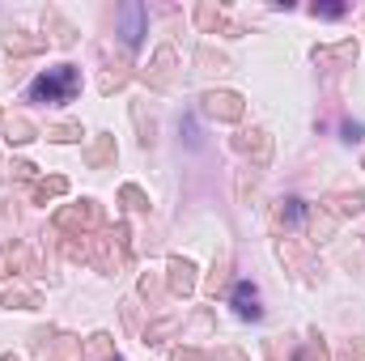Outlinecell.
Listing matches in <instances>:
<instances>
[{"label": "cell", "instance_id": "cell-1", "mask_svg": "<svg viewBox=\"0 0 365 361\" xmlns=\"http://www.w3.org/2000/svg\"><path fill=\"white\" fill-rule=\"evenodd\" d=\"M26 93H30V102H73L81 93V73H77V64H56L43 77H34Z\"/></svg>", "mask_w": 365, "mask_h": 361}, {"label": "cell", "instance_id": "cell-2", "mask_svg": "<svg viewBox=\"0 0 365 361\" xmlns=\"http://www.w3.org/2000/svg\"><path fill=\"white\" fill-rule=\"evenodd\" d=\"M102 225V208H98V200H81V204H64L60 213H56V230H64V234H73V238H81V234H90Z\"/></svg>", "mask_w": 365, "mask_h": 361}, {"label": "cell", "instance_id": "cell-3", "mask_svg": "<svg viewBox=\"0 0 365 361\" xmlns=\"http://www.w3.org/2000/svg\"><path fill=\"white\" fill-rule=\"evenodd\" d=\"M200 111L208 115V119H217V123H238L242 115H247V98L234 90H208L200 98Z\"/></svg>", "mask_w": 365, "mask_h": 361}, {"label": "cell", "instance_id": "cell-4", "mask_svg": "<svg viewBox=\"0 0 365 361\" xmlns=\"http://www.w3.org/2000/svg\"><path fill=\"white\" fill-rule=\"evenodd\" d=\"M234 149H238L242 158H251V166H268V162H272V136H268L264 128H242V132L234 136Z\"/></svg>", "mask_w": 365, "mask_h": 361}, {"label": "cell", "instance_id": "cell-5", "mask_svg": "<svg viewBox=\"0 0 365 361\" xmlns=\"http://www.w3.org/2000/svg\"><path fill=\"white\" fill-rule=\"evenodd\" d=\"M140 77H145V86H149V90H170V86H175V47H170V43H162V47L153 51V60H149V68H145Z\"/></svg>", "mask_w": 365, "mask_h": 361}, {"label": "cell", "instance_id": "cell-6", "mask_svg": "<svg viewBox=\"0 0 365 361\" xmlns=\"http://www.w3.org/2000/svg\"><path fill=\"white\" fill-rule=\"evenodd\" d=\"M145 26H149V9L136 4V0H128L119 9V39H123V47H136L145 39Z\"/></svg>", "mask_w": 365, "mask_h": 361}, {"label": "cell", "instance_id": "cell-7", "mask_svg": "<svg viewBox=\"0 0 365 361\" xmlns=\"http://www.w3.org/2000/svg\"><path fill=\"white\" fill-rule=\"evenodd\" d=\"M166 285L175 298H191L195 293V264L187 255H170L166 260Z\"/></svg>", "mask_w": 365, "mask_h": 361}, {"label": "cell", "instance_id": "cell-8", "mask_svg": "<svg viewBox=\"0 0 365 361\" xmlns=\"http://www.w3.org/2000/svg\"><path fill=\"white\" fill-rule=\"evenodd\" d=\"M195 26L204 30V34H230V39H238V26L225 17V9H217L212 0H204V4H195Z\"/></svg>", "mask_w": 365, "mask_h": 361}, {"label": "cell", "instance_id": "cell-9", "mask_svg": "<svg viewBox=\"0 0 365 361\" xmlns=\"http://www.w3.org/2000/svg\"><path fill=\"white\" fill-rule=\"evenodd\" d=\"M361 56L357 39H344V43H331V47H314V64H327V68H353Z\"/></svg>", "mask_w": 365, "mask_h": 361}, {"label": "cell", "instance_id": "cell-10", "mask_svg": "<svg viewBox=\"0 0 365 361\" xmlns=\"http://www.w3.org/2000/svg\"><path fill=\"white\" fill-rule=\"evenodd\" d=\"M276 255H280V264H289V268H293V276H297L302 285H319L314 264H310V260H306V255H302V251L289 243V238H276Z\"/></svg>", "mask_w": 365, "mask_h": 361}, {"label": "cell", "instance_id": "cell-11", "mask_svg": "<svg viewBox=\"0 0 365 361\" xmlns=\"http://www.w3.org/2000/svg\"><path fill=\"white\" fill-rule=\"evenodd\" d=\"M234 310H238V319H247V323H259V319H264L259 289H255L251 280H238V285H234Z\"/></svg>", "mask_w": 365, "mask_h": 361}, {"label": "cell", "instance_id": "cell-12", "mask_svg": "<svg viewBox=\"0 0 365 361\" xmlns=\"http://www.w3.org/2000/svg\"><path fill=\"white\" fill-rule=\"evenodd\" d=\"M4 51H9V56H38V51H47V34L4 30Z\"/></svg>", "mask_w": 365, "mask_h": 361}, {"label": "cell", "instance_id": "cell-13", "mask_svg": "<svg viewBox=\"0 0 365 361\" xmlns=\"http://www.w3.org/2000/svg\"><path fill=\"white\" fill-rule=\"evenodd\" d=\"M0 302H4L9 310H38V306H43V293L30 289V285H21V280H13V285L0 289Z\"/></svg>", "mask_w": 365, "mask_h": 361}, {"label": "cell", "instance_id": "cell-14", "mask_svg": "<svg viewBox=\"0 0 365 361\" xmlns=\"http://www.w3.org/2000/svg\"><path fill=\"white\" fill-rule=\"evenodd\" d=\"M323 208H327L331 217H357V213H365V195L361 191H331V195L323 200Z\"/></svg>", "mask_w": 365, "mask_h": 361}, {"label": "cell", "instance_id": "cell-15", "mask_svg": "<svg viewBox=\"0 0 365 361\" xmlns=\"http://www.w3.org/2000/svg\"><path fill=\"white\" fill-rule=\"evenodd\" d=\"M86 166H93V171L115 166V136H110V132H98V136H93V145L86 149Z\"/></svg>", "mask_w": 365, "mask_h": 361}, {"label": "cell", "instance_id": "cell-16", "mask_svg": "<svg viewBox=\"0 0 365 361\" xmlns=\"http://www.w3.org/2000/svg\"><path fill=\"white\" fill-rule=\"evenodd\" d=\"M0 119H4V141H9V145H30L34 136H43L26 115H0Z\"/></svg>", "mask_w": 365, "mask_h": 361}, {"label": "cell", "instance_id": "cell-17", "mask_svg": "<svg viewBox=\"0 0 365 361\" xmlns=\"http://www.w3.org/2000/svg\"><path fill=\"white\" fill-rule=\"evenodd\" d=\"M306 213H310V208H306L297 195H289V200H280V204L272 208V225H276V230H280V225H284V230H289V225H302V221H306Z\"/></svg>", "mask_w": 365, "mask_h": 361}, {"label": "cell", "instance_id": "cell-18", "mask_svg": "<svg viewBox=\"0 0 365 361\" xmlns=\"http://www.w3.org/2000/svg\"><path fill=\"white\" fill-rule=\"evenodd\" d=\"M13 272H30V251L21 243H9L0 251V276H13Z\"/></svg>", "mask_w": 365, "mask_h": 361}, {"label": "cell", "instance_id": "cell-19", "mask_svg": "<svg viewBox=\"0 0 365 361\" xmlns=\"http://www.w3.org/2000/svg\"><path fill=\"white\" fill-rule=\"evenodd\" d=\"M306 225H310V243H327L331 230H336V217L327 208H310L306 213Z\"/></svg>", "mask_w": 365, "mask_h": 361}, {"label": "cell", "instance_id": "cell-20", "mask_svg": "<svg viewBox=\"0 0 365 361\" xmlns=\"http://www.w3.org/2000/svg\"><path fill=\"white\" fill-rule=\"evenodd\" d=\"M68 191V179L64 175H51V179H38L30 187V200L34 204H47V200H56V195H64Z\"/></svg>", "mask_w": 365, "mask_h": 361}, {"label": "cell", "instance_id": "cell-21", "mask_svg": "<svg viewBox=\"0 0 365 361\" xmlns=\"http://www.w3.org/2000/svg\"><path fill=\"white\" fill-rule=\"evenodd\" d=\"M47 26L56 30V43H60V47H73V43H77V30H73V21H68L60 9H47Z\"/></svg>", "mask_w": 365, "mask_h": 361}, {"label": "cell", "instance_id": "cell-22", "mask_svg": "<svg viewBox=\"0 0 365 361\" xmlns=\"http://www.w3.org/2000/svg\"><path fill=\"white\" fill-rule=\"evenodd\" d=\"M128 77H132V68H128V60H119V64H110L106 73H102V81H98V90L102 93H115L128 86Z\"/></svg>", "mask_w": 365, "mask_h": 361}, {"label": "cell", "instance_id": "cell-23", "mask_svg": "<svg viewBox=\"0 0 365 361\" xmlns=\"http://www.w3.org/2000/svg\"><path fill=\"white\" fill-rule=\"evenodd\" d=\"M47 141H56V145H73V141H81L86 132H81V123H47V132H43Z\"/></svg>", "mask_w": 365, "mask_h": 361}, {"label": "cell", "instance_id": "cell-24", "mask_svg": "<svg viewBox=\"0 0 365 361\" xmlns=\"http://www.w3.org/2000/svg\"><path fill=\"white\" fill-rule=\"evenodd\" d=\"M119 200H123L132 213H149V195H145L136 183H123V187H119Z\"/></svg>", "mask_w": 365, "mask_h": 361}, {"label": "cell", "instance_id": "cell-25", "mask_svg": "<svg viewBox=\"0 0 365 361\" xmlns=\"http://www.w3.org/2000/svg\"><path fill=\"white\" fill-rule=\"evenodd\" d=\"M225 280H230V255H221V260L212 264V272H208V285H204V289H208V293L217 298V293L225 289Z\"/></svg>", "mask_w": 365, "mask_h": 361}, {"label": "cell", "instance_id": "cell-26", "mask_svg": "<svg viewBox=\"0 0 365 361\" xmlns=\"http://www.w3.org/2000/svg\"><path fill=\"white\" fill-rule=\"evenodd\" d=\"M132 119H136V128H140V149H153V123H145V102H132Z\"/></svg>", "mask_w": 365, "mask_h": 361}, {"label": "cell", "instance_id": "cell-27", "mask_svg": "<svg viewBox=\"0 0 365 361\" xmlns=\"http://www.w3.org/2000/svg\"><path fill=\"white\" fill-rule=\"evenodd\" d=\"M175 327H179V319H158V323H149V327H145V345H162Z\"/></svg>", "mask_w": 365, "mask_h": 361}, {"label": "cell", "instance_id": "cell-28", "mask_svg": "<svg viewBox=\"0 0 365 361\" xmlns=\"http://www.w3.org/2000/svg\"><path fill=\"white\" fill-rule=\"evenodd\" d=\"M302 361H327V345H323V336L319 332H310V340H306V353Z\"/></svg>", "mask_w": 365, "mask_h": 361}, {"label": "cell", "instance_id": "cell-29", "mask_svg": "<svg viewBox=\"0 0 365 361\" xmlns=\"http://www.w3.org/2000/svg\"><path fill=\"white\" fill-rule=\"evenodd\" d=\"M264 353H268V361H302V353H284L280 336H272V340H264Z\"/></svg>", "mask_w": 365, "mask_h": 361}, {"label": "cell", "instance_id": "cell-30", "mask_svg": "<svg viewBox=\"0 0 365 361\" xmlns=\"http://www.w3.org/2000/svg\"><path fill=\"white\" fill-rule=\"evenodd\" d=\"M336 361H365V340H349V345L336 353Z\"/></svg>", "mask_w": 365, "mask_h": 361}, {"label": "cell", "instance_id": "cell-31", "mask_svg": "<svg viewBox=\"0 0 365 361\" xmlns=\"http://www.w3.org/2000/svg\"><path fill=\"white\" fill-rule=\"evenodd\" d=\"M310 13L323 21H336V17H344V4H310Z\"/></svg>", "mask_w": 365, "mask_h": 361}, {"label": "cell", "instance_id": "cell-32", "mask_svg": "<svg viewBox=\"0 0 365 361\" xmlns=\"http://www.w3.org/2000/svg\"><path fill=\"white\" fill-rule=\"evenodd\" d=\"M195 60H200V64H208V68H217V73H225V68H230V60H225V56H212L208 47H200V56H195Z\"/></svg>", "mask_w": 365, "mask_h": 361}, {"label": "cell", "instance_id": "cell-33", "mask_svg": "<svg viewBox=\"0 0 365 361\" xmlns=\"http://www.w3.org/2000/svg\"><path fill=\"white\" fill-rule=\"evenodd\" d=\"M140 298H145V302H158V298H162V285H158L153 276H140Z\"/></svg>", "mask_w": 365, "mask_h": 361}, {"label": "cell", "instance_id": "cell-34", "mask_svg": "<svg viewBox=\"0 0 365 361\" xmlns=\"http://www.w3.org/2000/svg\"><path fill=\"white\" fill-rule=\"evenodd\" d=\"M170 361H212V357H208L204 349H182V345H179V349L170 353Z\"/></svg>", "mask_w": 365, "mask_h": 361}, {"label": "cell", "instance_id": "cell-35", "mask_svg": "<svg viewBox=\"0 0 365 361\" xmlns=\"http://www.w3.org/2000/svg\"><path fill=\"white\" fill-rule=\"evenodd\" d=\"M90 353H98V357H110V336H106V332L90 336Z\"/></svg>", "mask_w": 365, "mask_h": 361}, {"label": "cell", "instance_id": "cell-36", "mask_svg": "<svg viewBox=\"0 0 365 361\" xmlns=\"http://www.w3.org/2000/svg\"><path fill=\"white\" fill-rule=\"evenodd\" d=\"M344 141L349 145H365V128L361 123H344Z\"/></svg>", "mask_w": 365, "mask_h": 361}, {"label": "cell", "instance_id": "cell-37", "mask_svg": "<svg viewBox=\"0 0 365 361\" xmlns=\"http://www.w3.org/2000/svg\"><path fill=\"white\" fill-rule=\"evenodd\" d=\"M13 175H17V179H34V166H30V162H13Z\"/></svg>", "mask_w": 365, "mask_h": 361}, {"label": "cell", "instance_id": "cell-38", "mask_svg": "<svg viewBox=\"0 0 365 361\" xmlns=\"http://www.w3.org/2000/svg\"><path fill=\"white\" fill-rule=\"evenodd\" d=\"M225 361H247V357H242V349H225Z\"/></svg>", "mask_w": 365, "mask_h": 361}, {"label": "cell", "instance_id": "cell-39", "mask_svg": "<svg viewBox=\"0 0 365 361\" xmlns=\"http://www.w3.org/2000/svg\"><path fill=\"white\" fill-rule=\"evenodd\" d=\"M0 361H17V357H13V353H0Z\"/></svg>", "mask_w": 365, "mask_h": 361}, {"label": "cell", "instance_id": "cell-40", "mask_svg": "<svg viewBox=\"0 0 365 361\" xmlns=\"http://www.w3.org/2000/svg\"><path fill=\"white\" fill-rule=\"evenodd\" d=\"M110 361H123V357H110Z\"/></svg>", "mask_w": 365, "mask_h": 361}]
</instances>
